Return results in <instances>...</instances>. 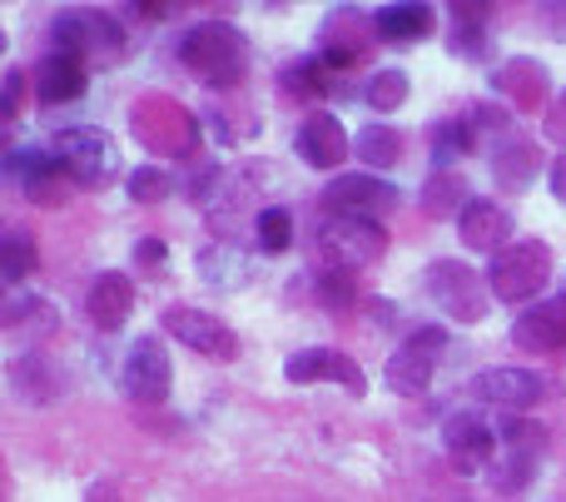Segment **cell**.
<instances>
[{
  "label": "cell",
  "mask_w": 566,
  "mask_h": 502,
  "mask_svg": "<svg viewBox=\"0 0 566 502\" xmlns=\"http://www.w3.org/2000/svg\"><path fill=\"white\" fill-rule=\"evenodd\" d=\"M179 65L209 90H234L249 75V40L229 20H195L179 35Z\"/></svg>",
  "instance_id": "1"
},
{
  "label": "cell",
  "mask_w": 566,
  "mask_h": 502,
  "mask_svg": "<svg viewBox=\"0 0 566 502\" xmlns=\"http://www.w3.org/2000/svg\"><path fill=\"white\" fill-rule=\"evenodd\" d=\"M50 155L75 189H99L119 175V139L99 125H65L50 135Z\"/></svg>",
  "instance_id": "2"
},
{
  "label": "cell",
  "mask_w": 566,
  "mask_h": 502,
  "mask_svg": "<svg viewBox=\"0 0 566 502\" xmlns=\"http://www.w3.org/2000/svg\"><path fill=\"white\" fill-rule=\"evenodd\" d=\"M50 50L55 55H75L85 65H105V60L125 55V25L109 20L105 10L70 6L50 20Z\"/></svg>",
  "instance_id": "3"
},
{
  "label": "cell",
  "mask_w": 566,
  "mask_h": 502,
  "mask_svg": "<svg viewBox=\"0 0 566 502\" xmlns=\"http://www.w3.org/2000/svg\"><path fill=\"white\" fill-rule=\"evenodd\" d=\"M552 279V249L542 244V239H517V244H507L497 259H492L488 269V289L492 299H502V304H537V294L547 289Z\"/></svg>",
  "instance_id": "4"
},
{
  "label": "cell",
  "mask_w": 566,
  "mask_h": 502,
  "mask_svg": "<svg viewBox=\"0 0 566 502\" xmlns=\"http://www.w3.org/2000/svg\"><path fill=\"white\" fill-rule=\"evenodd\" d=\"M388 254V229L378 219H358V215H328L318 224V259L333 269H373Z\"/></svg>",
  "instance_id": "5"
},
{
  "label": "cell",
  "mask_w": 566,
  "mask_h": 502,
  "mask_svg": "<svg viewBox=\"0 0 566 502\" xmlns=\"http://www.w3.org/2000/svg\"><path fill=\"white\" fill-rule=\"evenodd\" d=\"M428 294L452 324H482V318H488V304H492L488 279H482L472 264H462V259H432Z\"/></svg>",
  "instance_id": "6"
},
{
  "label": "cell",
  "mask_w": 566,
  "mask_h": 502,
  "mask_svg": "<svg viewBox=\"0 0 566 502\" xmlns=\"http://www.w3.org/2000/svg\"><path fill=\"white\" fill-rule=\"evenodd\" d=\"M254 179H264V169L249 165V169H209L205 185L195 189V205L209 215V224L219 229V234H229V229L244 219V209L259 199Z\"/></svg>",
  "instance_id": "7"
},
{
  "label": "cell",
  "mask_w": 566,
  "mask_h": 502,
  "mask_svg": "<svg viewBox=\"0 0 566 502\" xmlns=\"http://www.w3.org/2000/svg\"><path fill=\"white\" fill-rule=\"evenodd\" d=\"M442 348H448V334H442L438 324H422V328H412V334L398 344V354L388 358V368H382V378H388V388H392V394H408V398L428 394V384H432V368H438Z\"/></svg>",
  "instance_id": "8"
},
{
  "label": "cell",
  "mask_w": 566,
  "mask_h": 502,
  "mask_svg": "<svg viewBox=\"0 0 566 502\" xmlns=\"http://www.w3.org/2000/svg\"><path fill=\"white\" fill-rule=\"evenodd\" d=\"M165 334L175 338V344L195 348V354H199V358H209V364H234V358H239V338H234V328H229L224 318L205 314V308L169 304V308H165Z\"/></svg>",
  "instance_id": "9"
},
{
  "label": "cell",
  "mask_w": 566,
  "mask_h": 502,
  "mask_svg": "<svg viewBox=\"0 0 566 502\" xmlns=\"http://www.w3.org/2000/svg\"><path fill=\"white\" fill-rule=\"evenodd\" d=\"M169 388H175V364H169V348L159 344V334L135 338L125 368H119V394L129 404H165Z\"/></svg>",
  "instance_id": "10"
},
{
  "label": "cell",
  "mask_w": 566,
  "mask_h": 502,
  "mask_svg": "<svg viewBox=\"0 0 566 502\" xmlns=\"http://www.w3.org/2000/svg\"><path fill=\"white\" fill-rule=\"evenodd\" d=\"M472 394H478L482 404L502 408V414H527V408H537L542 398L552 394V378L537 374V368L497 364V368H482V374L472 378Z\"/></svg>",
  "instance_id": "11"
},
{
  "label": "cell",
  "mask_w": 566,
  "mask_h": 502,
  "mask_svg": "<svg viewBox=\"0 0 566 502\" xmlns=\"http://www.w3.org/2000/svg\"><path fill=\"white\" fill-rule=\"evenodd\" d=\"M0 169H6L10 185H20V195H25L30 205H65V189H75L65 179V169L55 165V155H50V149L10 145L6 159H0Z\"/></svg>",
  "instance_id": "12"
},
{
  "label": "cell",
  "mask_w": 566,
  "mask_h": 502,
  "mask_svg": "<svg viewBox=\"0 0 566 502\" xmlns=\"http://www.w3.org/2000/svg\"><path fill=\"white\" fill-rule=\"evenodd\" d=\"M378 30H373V10H353V6H338L328 20H323V35H318V55L328 60L338 75H348L363 55L373 50Z\"/></svg>",
  "instance_id": "13"
},
{
  "label": "cell",
  "mask_w": 566,
  "mask_h": 502,
  "mask_svg": "<svg viewBox=\"0 0 566 502\" xmlns=\"http://www.w3.org/2000/svg\"><path fill=\"white\" fill-rule=\"evenodd\" d=\"M442 448H448L458 473H492L502 438H497V423H488V418L452 414L448 423H442Z\"/></svg>",
  "instance_id": "14"
},
{
  "label": "cell",
  "mask_w": 566,
  "mask_h": 502,
  "mask_svg": "<svg viewBox=\"0 0 566 502\" xmlns=\"http://www.w3.org/2000/svg\"><path fill=\"white\" fill-rule=\"evenodd\" d=\"M328 215H358V219H382L398 209V189L382 175H338L323 189Z\"/></svg>",
  "instance_id": "15"
},
{
  "label": "cell",
  "mask_w": 566,
  "mask_h": 502,
  "mask_svg": "<svg viewBox=\"0 0 566 502\" xmlns=\"http://www.w3.org/2000/svg\"><path fill=\"white\" fill-rule=\"evenodd\" d=\"M283 378H289V384H338L358 398L368 394L363 368L353 364L343 348H298V354H289V364H283Z\"/></svg>",
  "instance_id": "16"
},
{
  "label": "cell",
  "mask_w": 566,
  "mask_h": 502,
  "mask_svg": "<svg viewBox=\"0 0 566 502\" xmlns=\"http://www.w3.org/2000/svg\"><path fill=\"white\" fill-rule=\"evenodd\" d=\"M293 149H298V159L308 169H338L353 155V135L338 125L333 109H313L298 125V135H293Z\"/></svg>",
  "instance_id": "17"
},
{
  "label": "cell",
  "mask_w": 566,
  "mask_h": 502,
  "mask_svg": "<svg viewBox=\"0 0 566 502\" xmlns=\"http://www.w3.org/2000/svg\"><path fill=\"white\" fill-rule=\"evenodd\" d=\"M512 344L532 348V354H562L566 348V294L537 299L512 318Z\"/></svg>",
  "instance_id": "18"
},
{
  "label": "cell",
  "mask_w": 566,
  "mask_h": 502,
  "mask_svg": "<svg viewBox=\"0 0 566 502\" xmlns=\"http://www.w3.org/2000/svg\"><path fill=\"white\" fill-rule=\"evenodd\" d=\"M458 234L462 244L472 249V254H492L497 259L507 244H517V224H512V215L502 205H492V199H472L468 209L458 215Z\"/></svg>",
  "instance_id": "19"
},
{
  "label": "cell",
  "mask_w": 566,
  "mask_h": 502,
  "mask_svg": "<svg viewBox=\"0 0 566 502\" xmlns=\"http://www.w3.org/2000/svg\"><path fill=\"white\" fill-rule=\"evenodd\" d=\"M30 90H35L40 105H75L90 90V65L75 55H55V50H50L35 65V75H30Z\"/></svg>",
  "instance_id": "20"
},
{
  "label": "cell",
  "mask_w": 566,
  "mask_h": 502,
  "mask_svg": "<svg viewBox=\"0 0 566 502\" xmlns=\"http://www.w3.org/2000/svg\"><path fill=\"white\" fill-rule=\"evenodd\" d=\"M55 324H60L55 304L40 299V294H20V289H10V299L0 304V328L25 348H40V338L55 334Z\"/></svg>",
  "instance_id": "21"
},
{
  "label": "cell",
  "mask_w": 566,
  "mask_h": 502,
  "mask_svg": "<svg viewBox=\"0 0 566 502\" xmlns=\"http://www.w3.org/2000/svg\"><path fill=\"white\" fill-rule=\"evenodd\" d=\"M135 299L139 294H135V279L129 274H99L85 294V314L99 334H119V328L129 324V314H135Z\"/></svg>",
  "instance_id": "22"
},
{
  "label": "cell",
  "mask_w": 566,
  "mask_h": 502,
  "mask_svg": "<svg viewBox=\"0 0 566 502\" xmlns=\"http://www.w3.org/2000/svg\"><path fill=\"white\" fill-rule=\"evenodd\" d=\"M10 388H15V398H25V404H55V398L65 394V374L50 364V354L25 348L20 358H10Z\"/></svg>",
  "instance_id": "23"
},
{
  "label": "cell",
  "mask_w": 566,
  "mask_h": 502,
  "mask_svg": "<svg viewBox=\"0 0 566 502\" xmlns=\"http://www.w3.org/2000/svg\"><path fill=\"white\" fill-rule=\"evenodd\" d=\"M195 269H199V279H205L209 289H219V294H234V289H244L249 279H254V264H249V254L239 244H229V239H214V244L199 249Z\"/></svg>",
  "instance_id": "24"
},
{
  "label": "cell",
  "mask_w": 566,
  "mask_h": 502,
  "mask_svg": "<svg viewBox=\"0 0 566 502\" xmlns=\"http://www.w3.org/2000/svg\"><path fill=\"white\" fill-rule=\"evenodd\" d=\"M488 169H492V179H497L502 189H527L532 179H537V169H542V149L532 145V139H522V135H507V139H497V145L488 149Z\"/></svg>",
  "instance_id": "25"
},
{
  "label": "cell",
  "mask_w": 566,
  "mask_h": 502,
  "mask_svg": "<svg viewBox=\"0 0 566 502\" xmlns=\"http://www.w3.org/2000/svg\"><path fill=\"white\" fill-rule=\"evenodd\" d=\"M373 30L388 45H418V40L432 35V6L422 0H392V6L373 10Z\"/></svg>",
  "instance_id": "26"
},
{
  "label": "cell",
  "mask_w": 566,
  "mask_h": 502,
  "mask_svg": "<svg viewBox=\"0 0 566 502\" xmlns=\"http://www.w3.org/2000/svg\"><path fill=\"white\" fill-rule=\"evenodd\" d=\"M492 90L497 95H507L512 100V109H537V105H547V70H542V60H507L502 70H492Z\"/></svg>",
  "instance_id": "27"
},
{
  "label": "cell",
  "mask_w": 566,
  "mask_h": 502,
  "mask_svg": "<svg viewBox=\"0 0 566 502\" xmlns=\"http://www.w3.org/2000/svg\"><path fill=\"white\" fill-rule=\"evenodd\" d=\"M333 80H338V70H333L328 60L318 55V50L279 70V85L289 90L293 100H323V95H328V90H333Z\"/></svg>",
  "instance_id": "28"
},
{
  "label": "cell",
  "mask_w": 566,
  "mask_h": 502,
  "mask_svg": "<svg viewBox=\"0 0 566 502\" xmlns=\"http://www.w3.org/2000/svg\"><path fill=\"white\" fill-rule=\"evenodd\" d=\"M478 149H482V139L468 115H452L442 125H432V169H452L462 155H478Z\"/></svg>",
  "instance_id": "29"
},
{
  "label": "cell",
  "mask_w": 566,
  "mask_h": 502,
  "mask_svg": "<svg viewBox=\"0 0 566 502\" xmlns=\"http://www.w3.org/2000/svg\"><path fill=\"white\" fill-rule=\"evenodd\" d=\"M488 6H448V45L458 55L478 60L488 50Z\"/></svg>",
  "instance_id": "30"
},
{
  "label": "cell",
  "mask_w": 566,
  "mask_h": 502,
  "mask_svg": "<svg viewBox=\"0 0 566 502\" xmlns=\"http://www.w3.org/2000/svg\"><path fill=\"white\" fill-rule=\"evenodd\" d=\"M468 205H472L468 179H462L458 169H432L428 185H422V209L438 215V219H448V215H462Z\"/></svg>",
  "instance_id": "31"
},
{
  "label": "cell",
  "mask_w": 566,
  "mask_h": 502,
  "mask_svg": "<svg viewBox=\"0 0 566 502\" xmlns=\"http://www.w3.org/2000/svg\"><path fill=\"white\" fill-rule=\"evenodd\" d=\"M353 155L368 169H392L402 159V135L392 125H363L358 135H353Z\"/></svg>",
  "instance_id": "32"
},
{
  "label": "cell",
  "mask_w": 566,
  "mask_h": 502,
  "mask_svg": "<svg viewBox=\"0 0 566 502\" xmlns=\"http://www.w3.org/2000/svg\"><path fill=\"white\" fill-rule=\"evenodd\" d=\"M408 95H412L408 70H373V75L363 80V100H368V109H378V115L402 109V100Z\"/></svg>",
  "instance_id": "33"
},
{
  "label": "cell",
  "mask_w": 566,
  "mask_h": 502,
  "mask_svg": "<svg viewBox=\"0 0 566 502\" xmlns=\"http://www.w3.org/2000/svg\"><path fill=\"white\" fill-rule=\"evenodd\" d=\"M30 269H35V239L25 229H6L0 234V279H6V289H20V279Z\"/></svg>",
  "instance_id": "34"
},
{
  "label": "cell",
  "mask_w": 566,
  "mask_h": 502,
  "mask_svg": "<svg viewBox=\"0 0 566 502\" xmlns=\"http://www.w3.org/2000/svg\"><path fill=\"white\" fill-rule=\"evenodd\" d=\"M497 438H502L507 453H527V458H537L542 448H547V428H542L537 418H527V414H502L497 418Z\"/></svg>",
  "instance_id": "35"
},
{
  "label": "cell",
  "mask_w": 566,
  "mask_h": 502,
  "mask_svg": "<svg viewBox=\"0 0 566 502\" xmlns=\"http://www.w3.org/2000/svg\"><path fill=\"white\" fill-rule=\"evenodd\" d=\"M254 234H259V249L264 254H283L293 244V215L283 205H264L254 215Z\"/></svg>",
  "instance_id": "36"
},
{
  "label": "cell",
  "mask_w": 566,
  "mask_h": 502,
  "mask_svg": "<svg viewBox=\"0 0 566 502\" xmlns=\"http://www.w3.org/2000/svg\"><path fill=\"white\" fill-rule=\"evenodd\" d=\"M532 478H537V458H527V453H502L497 463H492L488 483L497 488V493H522Z\"/></svg>",
  "instance_id": "37"
},
{
  "label": "cell",
  "mask_w": 566,
  "mask_h": 502,
  "mask_svg": "<svg viewBox=\"0 0 566 502\" xmlns=\"http://www.w3.org/2000/svg\"><path fill=\"white\" fill-rule=\"evenodd\" d=\"M313 289H318V299L328 308H353V299H358V279H353L348 269H333V264L313 269Z\"/></svg>",
  "instance_id": "38"
},
{
  "label": "cell",
  "mask_w": 566,
  "mask_h": 502,
  "mask_svg": "<svg viewBox=\"0 0 566 502\" xmlns=\"http://www.w3.org/2000/svg\"><path fill=\"white\" fill-rule=\"evenodd\" d=\"M129 199L135 205H159V199H169V189H175V179H169V169H159V165H139V169H129Z\"/></svg>",
  "instance_id": "39"
},
{
  "label": "cell",
  "mask_w": 566,
  "mask_h": 502,
  "mask_svg": "<svg viewBox=\"0 0 566 502\" xmlns=\"http://www.w3.org/2000/svg\"><path fill=\"white\" fill-rule=\"evenodd\" d=\"M20 100H25V70H6V90H0V115L15 119Z\"/></svg>",
  "instance_id": "40"
},
{
  "label": "cell",
  "mask_w": 566,
  "mask_h": 502,
  "mask_svg": "<svg viewBox=\"0 0 566 502\" xmlns=\"http://www.w3.org/2000/svg\"><path fill=\"white\" fill-rule=\"evenodd\" d=\"M165 259H169V244H165V239H139V244H135V264H139V269H159Z\"/></svg>",
  "instance_id": "41"
},
{
  "label": "cell",
  "mask_w": 566,
  "mask_h": 502,
  "mask_svg": "<svg viewBox=\"0 0 566 502\" xmlns=\"http://www.w3.org/2000/svg\"><path fill=\"white\" fill-rule=\"evenodd\" d=\"M542 129H547V139H557V145L566 149V90L547 105V125Z\"/></svg>",
  "instance_id": "42"
},
{
  "label": "cell",
  "mask_w": 566,
  "mask_h": 502,
  "mask_svg": "<svg viewBox=\"0 0 566 502\" xmlns=\"http://www.w3.org/2000/svg\"><path fill=\"white\" fill-rule=\"evenodd\" d=\"M547 185H552V199H562V205H566V155L552 159V169H547Z\"/></svg>",
  "instance_id": "43"
},
{
  "label": "cell",
  "mask_w": 566,
  "mask_h": 502,
  "mask_svg": "<svg viewBox=\"0 0 566 502\" xmlns=\"http://www.w3.org/2000/svg\"><path fill=\"white\" fill-rule=\"evenodd\" d=\"M547 15H552V25H566V6H547Z\"/></svg>",
  "instance_id": "44"
},
{
  "label": "cell",
  "mask_w": 566,
  "mask_h": 502,
  "mask_svg": "<svg viewBox=\"0 0 566 502\" xmlns=\"http://www.w3.org/2000/svg\"><path fill=\"white\" fill-rule=\"evenodd\" d=\"M562 294H566V284H562Z\"/></svg>",
  "instance_id": "45"
}]
</instances>
